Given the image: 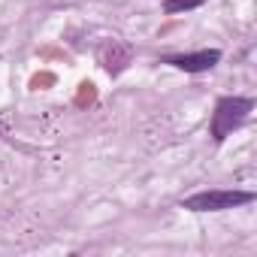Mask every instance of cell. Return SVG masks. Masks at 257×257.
I'll return each instance as SVG.
<instances>
[{
	"label": "cell",
	"instance_id": "1",
	"mask_svg": "<svg viewBox=\"0 0 257 257\" xmlns=\"http://www.w3.org/2000/svg\"><path fill=\"white\" fill-rule=\"evenodd\" d=\"M254 109V100L251 97H221L215 112H212V140L215 143H224L236 127L245 124L248 112Z\"/></svg>",
	"mask_w": 257,
	"mask_h": 257
},
{
	"label": "cell",
	"instance_id": "2",
	"mask_svg": "<svg viewBox=\"0 0 257 257\" xmlns=\"http://www.w3.org/2000/svg\"><path fill=\"white\" fill-rule=\"evenodd\" d=\"M254 203V191H200L194 197L182 200V209L191 212H221V209H236Z\"/></svg>",
	"mask_w": 257,
	"mask_h": 257
},
{
	"label": "cell",
	"instance_id": "3",
	"mask_svg": "<svg viewBox=\"0 0 257 257\" xmlns=\"http://www.w3.org/2000/svg\"><path fill=\"white\" fill-rule=\"evenodd\" d=\"M218 61H221V52H218V49H200V52L164 58V64H170V67H176V70H185V73H206V70H212Z\"/></svg>",
	"mask_w": 257,
	"mask_h": 257
},
{
	"label": "cell",
	"instance_id": "4",
	"mask_svg": "<svg viewBox=\"0 0 257 257\" xmlns=\"http://www.w3.org/2000/svg\"><path fill=\"white\" fill-rule=\"evenodd\" d=\"M203 4V0H164V10L170 13V16H176V13H188V10H197Z\"/></svg>",
	"mask_w": 257,
	"mask_h": 257
}]
</instances>
